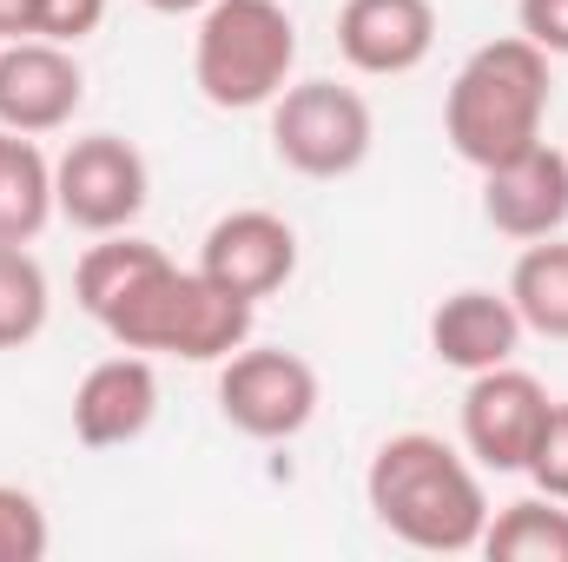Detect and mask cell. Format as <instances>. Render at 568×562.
Instances as JSON below:
<instances>
[{
  "mask_svg": "<svg viewBox=\"0 0 568 562\" xmlns=\"http://www.w3.org/2000/svg\"><path fill=\"white\" fill-rule=\"evenodd\" d=\"M364 496H371V516L397 543L429 550V556H463L489 530V496H483L476 470L429 430H404V436L377 443Z\"/></svg>",
  "mask_w": 568,
  "mask_h": 562,
  "instance_id": "1",
  "label": "cell"
},
{
  "mask_svg": "<svg viewBox=\"0 0 568 562\" xmlns=\"http://www.w3.org/2000/svg\"><path fill=\"white\" fill-rule=\"evenodd\" d=\"M542 113H549V53L509 33L456 67L443 93V140L456 145L463 165L489 172L542 140Z\"/></svg>",
  "mask_w": 568,
  "mask_h": 562,
  "instance_id": "2",
  "label": "cell"
},
{
  "mask_svg": "<svg viewBox=\"0 0 568 562\" xmlns=\"http://www.w3.org/2000/svg\"><path fill=\"white\" fill-rule=\"evenodd\" d=\"M106 331H113L120 351L185 358V364H225L252 338V304L232 298L225 284H212L205 272H179L172 259H159L106 311Z\"/></svg>",
  "mask_w": 568,
  "mask_h": 562,
  "instance_id": "3",
  "label": "cell"
},
{
  "mask_svg": "<svg viewBox=\"0 0 568 562\" xmlns=\"http://www.w3.org/2000/svg\"><path fill=\"white\" fill-rule=\"evenodd\" d=\"M297 67V27L278 0H212L192 33V80L219 113L272 107Z\"/></svg>",
  "mask_w": 568,
  "mask_h": 562,
  "instance_id": "4",
  "label": "cell"
},
{
  "mask_svg": "<svg viewBox=\"0 0 568 562\" xmlns=\"http://www.w3.org/2000/svg\"><path fill=\"white\" fill-rule=\"evenodd\" d=\"M371 107L337 80H297L272 100V152L304 179H344L371 159Z\"/></svg>",
  "mask_w": 568,
  "mask_h": 562,
  "instance_id": "5",
  "label": "cell"
},
{
  "mask_svg": "<svg viewBox=\"0 0 568 562\" xmlns=\"http://www.w3.org/2000/svg\"><path fill=\"white\" fill-rule=\"evenodd\" d=\"M145 192H152V172H145L140 145L120 133H87L53 159V205L67 225L93 239L126 232L145 212Z\"/></svg>",
  "mask_w": 568,
  "mask_h": 562,
  "instance_id": "6",
  "label": "cell"
},
{
  "mask_svg": "<svg viewBox=\"0 0 568 562\" xmlns=\"http://www.w3.org/2000/svg\"><path fill=\"white\" fill-rule=\"evenodd\" d=\"M219 418L239 436L284 443L317 418V371L297 351H232L219 371Z\"/></svg>",
  "mask_w": 568,
  "mask_h": 562,
  "instance_id": "7",
  "label": "cell"
},
{
  "mask_svg": "<svg viewBox=\"0 0 568 562\" xmlns=\"http://www.w3.org/2000/svg\"><path fill=\"white\" fill-rule=\"evenodd\" d=\"M549 391L516 371V364H496V371H476L469 391H463V443L483 470L496 476H516L542 436V418H549Z\"/></svg>",
  "mask_w": 568,
  "mask_h": 562,
  "instance_id": "8",
  "label": "cell"
},
{
  "mask_svg": "<svg viewBox=\"0 0 568 562\" xmlns=\"http://www.w3.org/2000/svg\"><path fill=\"white\" fill-rule=\"evenodd\" d=\"M199 272L212 284H225L232 298L258 304V298H272V291L297 272V232L284 225L278 212H265V205H239V212H225V219L205 232Z\"/></svg>",
  "mask_w": 568,
  "mask_h": 562,
  "instance_id": "9",
  "label": "cell"
},
{
  "mask_svg": "<svg viewBox=\"0 0 568 562\" xmlns=\"http://www.w3.org/2000/svg\"><path fill=\"white\" fill-rule=\"evenodd\" d=\"M87 100V73L53 40H13L0 53V127L7 133H60Z\"/></svg>",
  "mask_w": 568,
  "mask_h": 562,
  "instance_id": "10",
  "label": "cell"
},
{
  "mask_svg": "<svg viewBox=\"0 0 568 562\" xmlns=\"http://www.w3.org/2000/svg\"><path fill=\"white\" fill-rule=\"evenodd\" d=\"M483 219L503 239H556L568 225V152H556L549 140H536L529 152L503 159L483 172Z\"/></svg>",
  "mask_w": 568,
  "mask_h": 562,
  "instance_id": "11",
  "label": "cell"
},
{
  "mask_svg": "<svg viewBox=\"0 0 568 562\" xmlns=\"http://www.w3.org/2000/svg\"><path fill=\"white\" fill-rule=\"evenodd\" d=\"M429 47H436L429 0H344V13H337V53L371 80L417 73Z\"/></svg>",
  "mask_w": 568,
  "mask_h": 562,
  "instance_id": "12",
  "label": "cell"
},
{
  "mask_svg": "<svg viewBox=\"0 0 568 562\" xmlns=\"http://www.w3.org/2000/svg\"><path fill=\"white\" fill-rule=\"evenodd\" d=\"M159 418V378L145 364V351H120L106 364H93L73 391V436L87 450H120L140 443Z\"/></svg>",
  "mask_w": 568,
  "mask_h": 562,
  "instance_id": "13",
  "label": "cell"
},
{
  "mask_svg": "<svg viewBox=\"0 0 568 562\" xmlns=\"http://www.w3.org/2000/svg\"><path fill=\"white\" fill-rule=\"evenodd\" d=\"M429 351L436 364L476 378V371H496V364H516L523 351V318L509 304V291H449L436 311H429Z\"/></svg>",
  "mask_w": 568,
  "mask_h": 562,
  "instance_id": "14",
  "label": "cell"
},
{
  "mask_svg": "<svg viewBox=\"0 0 568 562\" xmlns=\"http://www.w3.org/2000/svg\"><path fill=\"white\" fill-rule=\"evenodd\" d=\"M53 212V159L27 133L0 127V245H33Z\"/></svg>",
  "mask_w": 568,
  "mask_h": 562,
  "instance_id": "15",
  "label": "cell"
},
{
  "mask_svg": "<svg viewBox=\"0 0 568 562\" xmlns=\"http://www.w3.org/2000/svg\"><path fill=\"white\" fill-rule=\"evenodd\" d=\"M509 304L523 318V331L568 344V245L562 239H536L516 272H509Z\"/></svg>",
  "mask_w": 568,
  "mask_h": 562,
  "instance_id": "16",
  "label": "cell"
},
{
  "mask_svg": "<svg viewBox=\"0 0 568 562\" xmlns=\"http://www.w3.org/2000/svg\"><path fill=\"white\" fill-rule=\"evenodd\" d=\"M476 550L489 562H568V510L542 490L523 503H503V516H489Z\"/></svg>",
  "mask_w": 568,
  "mask_h": 562,
  "instance_id": "17",
  "label": "cell"
},
{
  "mask_svg": "<svg viewBox=\"0 0 568 562\" xmlns=\"http://www.w3.org/2000/svg\"><path fill=\"white\" fill-rule=\"evenodd\" d=\"M165 252L152 245V239H133V232H106L100 245H87V259H80V272H73V298H80V311L87 318H100L106 324V311L133 291V284L159 265Z\"/></svg>",
  "mask_w": 568,
  "mask_h": 562,
  "instance_id": "18",
  "label": "cell"
},
{
  "mask_svg": "<svg viewBox=\"0 0 568 562\" xmlns=\"http://www.w3.org/2000/svg\"><path fill=\"white\" fill-rule=\"evenodd\" d=\"M47 311H53V291L47 272L27 245H0V351H20L47 331Z\"/></svg>",
  "mask_w": 568,
  "mask_h": 562,
  "instance_id": "19",
  "label": "cell"
},
{
  "mask_svg": "<svg viewBox=\"0 0 568 562\" xmlns=\"http://www.w3.org/2000/svg\"><path fill=\"white\" fill-rule=\"evenodd\" d=\"M47 543H53L47 510H40L27 490L0 483V562H40L47 556Z\"/></svg>",
  "mask_w": 568,
  "mask_h": 562,
  "instance_id": "20",
  "label": "cell"
},
{
  "mask_svg": "<svg viewBox=\"0 0 568 562\" xmlns=\"http://www.w3.org/2000/svg\"><path fill=\"white\" fill-rule=\"evenodd\" d=\"M523 476H529L542 496L568 503V404H549V418H542V436H536V450H529Z\"/></svg>",
  "mask_w": 568,
  "mask_h": 562,
  "instance_id": "21",
  "label": "cell"
},
{
  "mask_svg": "<svg viewBox=\"0 0 568 562\" xmlns=\"http://www.w3.org/2000/svg\"><path fill=\"white\" fill-rule=\"evenodd\" d=\"M106 20V0H33V40H53V47H80L87 33H100Z\"/></svg>",
  "mask_w": 568,
  "mask_h": 562,
  "instance_id": "22",
  "label": "cell"
},
{
  "mask_svg": "<svg viewBox=\"0 0 568 562\" xmlns=\"http://www.w3.org/2000/svg\"><path fill=\"white\" fill-rule=\"evenodd\" d=\"M516 27L549 60H568V0H516Z\"/></svg>",
  "mask_w": 568,
  "mask_h": 562,
  "instance_id": "23",
  "label": "cell"
},
{
  "mask_svg": "<svg viewBox=\"0 0 568 562\" xmlns=\"http://www.w3.org/2000/svg\"><path fill=\"white\" fill-rule=\"evenodd\" d=\"M0 33L7 40H33V0H0Z\"/></svg>",
  "mask_w": 568,
  "mask_h": 562,
  "instance_id": "24",
  "label": "cell"
},
{
  "mask_svg": "<svg viewBox=\"0 0 568 562\" xmlns=\"http://www.w3.org/2000/svg\"><path fill=\"white\" fill-rule=\"evenodd\" d=\"M145 7H152V13H205L212 0H145Z\"/></svg>",
  "mask_w": 568,
  "mask_h": 562,
  "instance_id": "25",
  "label": "cell"
}]
</instances>
